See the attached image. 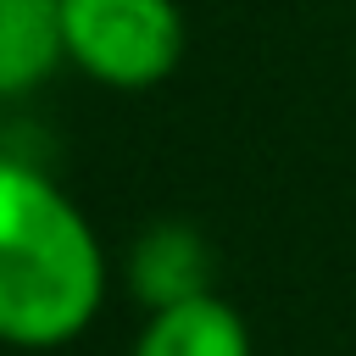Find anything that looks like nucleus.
Returning a JSON list of instances; mask_svg holds the SVG:
<instances>
[{
	"mask_svg": "<svg viewBox=\"0 0 356 356\" xmlns=\"http://www.w3.org/2000/svg\"><path fill=\"white\" fill-rule=\"evenodd\" d=\"M106 250L89 217L39 167L0 156V345H72L106 300Z\"/></svg>",
	"mask_w": 356,
	"mask_h": 356,
	"instance_id": "f257e3e1",
	"label": "nucleus"
},
{
	"mask_svg": "<svg viewBox=\"0 0 356 356\" xmlns=\"http://www.w3.org/2000/svg\"><path fill=\"white\" fill-rule=\"evenodd\" d=\"M61 44L106 89H156L184 61L178 0H61Z\"/></svg>",
	"mask_w": 356,
	"mask_h": 356,
	"instance_id": "f03ea898",
	"label": "nucleus"
},
{
	"mask_svg": "<svg viewBox=\"0 0 356 356\" xmlns=\"http://www.w3.org/2000/svg\"><path fill=\"white\" fill-rule=\"evenodd\" d=\"M128 289L145 312L211 295V250L189 222H150L128 250Z\"/></svg>",
	"mask_w": 356,
	"mask_h": 356,
	"instance_id": "7ed1b4c3",
	"label": "nucleus"
},
{
	"mask_svg": "<svg viewBox=\"0 0 356 356\" xmlns=\"http://www.w3.org/2000/svg\"><path fill=\"white\" fill-rule=\"evenodd\" d=\"M134 356H250V328L222 295H195L150 312Z\"/></svg>",
	"mask_w": 356,
	"mask_h": 356,
	"instance_id": "20e7f679",
	"label": "nucleus"
},
{
	"mask_svg": "<svg viewBox=\"0 0 356 356\" xmlns=\"http://www.w3.org/2000/svg\"><path fill=\"white\" fill-rule=\"evenodd\" d=\"M61 61V0H0V100L39 89Z\"/></svg>",
	"mask_w": 356,
	"mask_h": 356,
	"instance_id": "39448f33",
	"label": "nucleus"
}]
</instances>
